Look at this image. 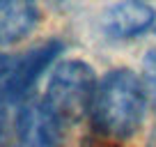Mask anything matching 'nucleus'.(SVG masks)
I'll list each match as a JSON object with an SVG mask.
<instances>
[{
	"mask_svg": "<svg viewBox=\"0 0 156 147\" xmlns=\"http://www.w3.org/2000/svg\"><path fill=\"white\" fill-rule=\"evenodd\" d=\"M142 81H145L149 101L154 103V108H156V46L147 51L145 60H142Z\"/></svg>",
	"mask_w": 156,
	"mask_h": 147,
	"instance_id": "0eeeda50",
	"label": "nucleus"
},
{
	"mask_svg": "<svg viewBox=\"0 0 156 147\" xmlns=\"http://www.w3.org/2000/svg\"><path fill=\"white\" fill-rule=\"evenodd\" d=\"M83 147H119V145H117V140H112V138H106V136L94 133L92 138H85Z\"/></svg>",
	"mask_w": 156,
	"mask_h": 147,
	"instance_id": "6e6552de",
	"label": "nucleus"
},
{
	"mask_svg": "<svg viewBox=\"0 0 156 147\" xmlns=\"http://www.w3.org/2000/svg\"><path fill=\"white\" fill-rule=\"evenodd\" d=\"M94 69L83 60H67L53 69L46 88L44 101L62 122H78L90 115L94 92H97Z\"/></svg>",
	"mask_w": 156,
	"mask_h": 147,
	"instance_id": "f03ea898",
	"label": "nucleus"
},
{
	"mask_svg": "<svg viewBox=\"0 0 156 147\" xmlns=\"http://www.w3.org/2000/svg\"><path fill=\"white\" fill-rule=\"evenodd\" d=\"M156 23V12L142 0H122L110 5L101 16V30L110 39H136Z\"/></svg>",
	"mask_w": 156,
	"mask_h": 147,
	"instance_id": "39448f33",
	"label": "nucleus"
},
{
	"mask_svg": "<svg viewBox=\"0 0 156 147\" xmlns=\"http://www.w3.org/2000/svg\"><path fill=\"white\" fill-rule=\"evenodd\" d=\"M39 7L34 0H0V46L21 41L34 30Z\"/></svg>",
	"mask_w": 156,
	"mask_h": 147,
	"instance_id": "423d86ee",
	"label": "nucleus"
},
{
	"mask_svg": "<svg viewBox=\"0 0 156 147\" xmlns=\"http://www.w3.org/2000/svg\"><path fill=\"white\" fill-rule=\"evenodd\" d=\"M147 94L145 81L131 69H112L99 81L90 106L94 133L124 140L131 138L142 127L147 115Z\"/></svg>",
	"mask_w": 156,
	"mask_h": 147,
	"instance_id": "f257e3e1",
	"label": "nucleus"
},
{
	"mask_svg": "<svg viewBox=\"0 0 156 147\" xmlns=\"http://www.w3.org/2000/svg\"><path fill=\"white\" fill-rule=\"evenodd\" d=\"M62 120L48 108L44 99L21 103L14 120V136L19 147H62Z\"/></svg>",
	"mask_w": 156,
	"mask_h": 147,
	"instance_id": "7ed1b4c3",
	"label": "nucleus"
},
{
	"mask_svg": "<svg viewBox=\"0 0 156 147\" xmlns=\"http://www.w3.org/2000/svg\"><path fill=\"white\" fill-rule=\"evenodd\" d=\"M60 53H62V41L53 39L34 46L32 51L23 53V58L16 60L12 69L7 71V76L2 78V88H5V94L9 97V101L23 99Z\"/></svg>",
	"mask_w": 156,
	"mask_h": 147,
	"instance_id": "20e7f679",
	"label": "nucleus"
},
{
	"mask_svg": "<svg viewBox=\"0 0 156 147\" xmlns=\"http://www.w3.org/2000/svg\"><path fill=\"white\" fill-rule=\"evenodd\" d=\"M9 97L5 94V88H2V78H0V136L5 131V117H7V106H9Z\"/></svg>",
	"mask_w": 156,
	"mask_h": 147,
	"instance_id": "1a4fd4ad",
	"label": "nucleus"
},
{
	"mask_svg": "<svg viewBox=\"0 0 156 147\" xmlns=\"http://www.w3.org/2000/svg\"><path fill=\"white\" fill-rule=\"evenodd\" d=\"M9 69H12V62H9V58H5V55H0V78H5Z\"/></svg>",
	"mask_w": 156,
	"mask_h": 147,
	"instance_id": "9d476101",
	"label": "nucleus"
}]
</instances>
